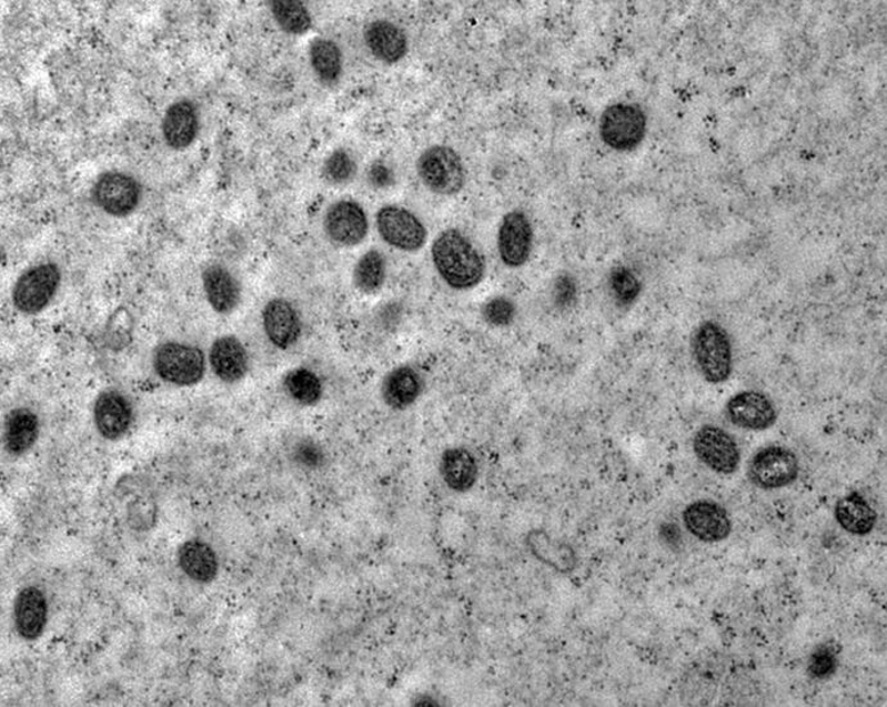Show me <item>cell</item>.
I'll list each match as a JSON object with an SVG mask.
<instances>
[{"label": "cell", "instance_id": "obj_16", "mask_svg": "<svg viewBox=\"0 0 887 707\" xmlns=\"http://www.w3.org/2000/svg\"><path fill=\"white\" fill-rule=\"evenodd\" d=\"M14 630L23 640L34 642L47 628L50 605L43 589L36 585L22 588L13 603Z\"/></svg>", "mask_w": 887, "mask_h": 707}, {"label": "cell", "instance_id": "obj_4", "mask_svg": "<svg viewBox=\"0 0 887 707\" xmlns=\"http://www.w3.org/2000/svg\"><path fill=\"white\" fill-rule=\"evenodd\" d=\"M417 173L426 189L441 196H453L466 182V170L457 152L447 145H431L421 153Z\"/></svg>", "mask_w": 887, "mask_h": 707}, {"label": "cell", "instance_id": "obj_29", "mask_svg": "<svg viewBox=\"0 0 887 707\" xmlns=\"http://www.w3.org/2000/svg\"><path fill=\"white\" fill-rule=\"evenodd\" d=\"M312 70L324 85H335L343 75V52L327 38H315L309 48Z\"/></svg>", "mask_w": 887, "mask_h": 707}, {"label": "cell", "instance_id": "obj_3", "mask_svg": "<svg viewBox=\"0 0 887 707\" xmlns=\"http://www.w3.org/2000/svg\"><path fill=\"white\" fill-rule=\"evenodd\" d=\"M153 370L169 385L190 387L200 384L206 371V357L200 347L168 341L153 353Z\"/></svg>", "mask_w": 887, "mask_h": 707}, {"label": "cell", "instance_id": "obj_14", "mask_svg": "<svg viewBox=\"0 0 887 707\" xmlns=\"http://www.w3.org/2000/svg\"><path fill=\"white\" fill-rule=\"evenodd\" d=\"M496 243L504 265L520 267L527 263L533 251L534 231L523 211H510L502 218Z\"/></svg>", "mask_w": 887, "mask_h": 707}, {"label": "cell", "instance_id": "obj_23", "mask_svg": "<svg viewBox=\"0 0 887 707\" xmlns=\"http://www.w3.org/2000/svg\"><path fill=\"white\" fill-rule=\"evenodd\" d=\"M177 560L187 578L198 584L213 583L221 568L215 549L199 538L185 541L178 548Z\"/></svg>", "mask_w": 887, "mask_h": 707}, {"label": "cell", "instance_id": "obj_19", "mask_svg": "<svg viewBox=\"0 0 887 707\" xmlns=\"http://www.w3.org/2000/svg\"><path fill=\"white\" fill-rule=\"evenodd\" d=\"M209 363L214 375L228 385L238 384L245 378L250 367L245 345L232 335H225L214 341L210 347Z\"/></svg>", "mask_w": 887, "mask_h": 707}, {"label": "cell", "instance_id": "obj_21", "mask_svg": "<svg viewBox=\"0 0 887 707\" xmlns=\"http://www.w3.org/2000/svg\"><path fill=\"white\" fill-rule=\"evenodd\" d=\"M439 473L447 489L465 494L474 489L480 467L474 453L465 446H451L441 455Z\"/></svg>", "mask_w": 887, "mask_h": 707}, {"label": "cell", "instance_id": "obj_9", "mask_svg": "<svg viewBox=\"0 0 887 707\" xmlns=\"http://www.w3.org/2000/svg\"><path fill=\"white\" fill-rule=\"evenodd\" d=\"M117 487L119 498L124 502L129 529L137 534L154 529L159 519V503L149 483L138 476H124Z\"/></svg>", "mask_w": 887, "mask_h": 707}, {"label": "cell", "instance_id": "obj_22", "mask_svg": "<svg viewBox=\"0 0 887 707\" xmlns=\"http://www.w3.org/2000/svg\"><path fill=\"white\" fill-rule=\"evenodd\" d=\"M425 382L412 365H399L382 380V401L393 411H405L416 404L423 393Z\"/></svg>", "mask_w": 887, "mask_h": 707}, {"label": "cell", "instance_id": "obj_10", "mask_svg": "<svg viewBox=\"0 0 887 707\" xmlns=\"http://www.w3.org/2000/svg\"><path fill=\"white\" fill-rule=\"evenodd\" d=\"M92 196L103 213L125 218L140 205L142 189L132 175L108 172L97 179Z\"/></svg>", "mask_w": 887, "mask_h": 707}, {"label": "cell", "instance_id": "obj_1", "mask_svg": "<svg viewBox=\"0 0 887 707\" xmlns=\"http://www.w3.org/2000/svg\"><path fill=\"white\" fill-rule=\"evenodd\" d=\"M435 270L446 286L468 291L483 282L485 259L465 233L446 230L437 235L431 248Z\"/></svg>", "mask_w": 887, "mask_h": 707}, {"label": "cell", "instance_id": "obj_6", "mask_svg": "<svg viewBox=\"0 0 887 707\" xmlns=\"http://www.w3.org/2000/svg\"><path fill=\"white\" fill-rule=\"evenodd\" d=\"M646 113L637 104L616 103L609 105L599 120V135L609 149L632 151L645 140Z\"/></svg>", "mask_w": 887, "mask_h": 707}, {"label": "cell", "instance_id": "obj_26", "mask_svg": "<svg viewBox=\"0 0 887 707\" xmlns=\"http://www.w3.org/2000/svg\"><path fill=\"white\" fill-rule=\"evenodd\" d=\"M364 40L374 59L387 64L402 61L409 52V38L405 32L386 20L370 23L365 29Z\"/></svg>", "mask_w": 887, "mask_h": 707}, {"label": "cell", "instance_id": "obj_11", "mask_svg": "<svg viewBox=\"0 0 887 707\" xmlns=\"http://www.w3.org/2000/svg\"><path fill=\"white\" fill-rule=\"evenodd\" d=\"M696 457L719 475H732L738 469L740 451L735 437L714 425L698 428L694 437Z\"/></svg>", "mask_w": 887, "mask_h": 707}, {"label": "cell", "instance_id": "obj_15", "mask_svg": "<svg viewBox=\"0 0 887 707\" xmlns=\"http://www.w3.org/2000/svg\"><path fill=\"white\" fill-rule=\"evenodd\" d=\"M726 414L730 424L748 431H764L776 424L775 403L763 393L745 390L729 397Z\"/></svg>", "mask_w": 887, "mask_h": 707}, {"label": "cell", "instance_id": "obj_8", "mask_svg": "<svg viewBox=\"0 0 887 707\" xmlns=\"http://www.w3.org/2000/svg\"><path fill=\"white\" fill-rule=\"evenodd\" d=\"M377 232L382 241L404 253H417L427 241V230L411 210L387 205L376 214Z\"/></svg>", "mask_w": 887, "mask_h": 707}, {"label": "cell", "instance_id": "obj_36", "mask_svg": "<svg viewBox=\"0 0 887 707\" xmlns=\"http://www.w3.org/2000/svg\"><path fill=\"white\" fill-rule=\"evenodd\" d=\"M837 657L831 647L822 646L813 653L809 674L813 678L825 679L836 670Z\"/></svg>", "mask_w": 887, "mask_h": 707}, {"label": "cell", "instance_id": "obj_37", "mask_svg": "<svg viewBox=\"0 0 887 707\" xmlns=\"http://www.w3.org/2000/svg\"><path fill=\"white\" fill-rule=\"evenodd\" d=\"M294 458L300 466L308 469H316L324 465L325 455L321 445L315 442L301 441L295 446Z\"/></svg>", "mask_w": 887, "mask_h": 707}, {"label": "cell", "instance_id": "obj_7", "mask_svg": "<svg viewBox=\"0 0 887 707\" xmlns=\"http://www.w3.org/2000/svg\"><path fill=\"white\" fill-rule=\"evenodd\" d=\"M796 454L780 445H769L756 452L748 462L747 476L763 491L783 489L799 476Z\"/></svg>", "mask_w": 887, "mask_h": 707}, {"label": "cell", "instance_id": "obj_5", "mask_svg": "<svg viewBox=\"0 0 887 707\" xmlns=\"http://www.w3.org/2000/svg\"><path fill=\"white\" fill-rule=\"evenodd\" d=\"M60 283L61 271L54 263L31 266L14 283L13 306L26 315L42 313L52 303Z\"/></svg>", "mask_w": 887, "mask_h": 707}, {"label": "cell", "instance_id": "obj_20", "mask_svg": "<svg viewBox=\"0 0 887 707\" xmlns=\"http://www.w3.org/2000/svg\"><path fill=\"white\" fill-rule=\"evenodd\" d=\"M202 286L209 305L218 314H232L241 304V284L234 274L221 264H211L203 270Z\"/></svg>", "mask_w": 887, "mask_h": 707}, {"label": "cell", "instance_id": "obj_32", "mask_svg": "<svg viewBox=\"0 0 887 707\" xmlns=\"http://www.w3.org/2000/svg\"><path fill=\"white\" fill-rule=\"evenodd\" d=\"M271 11L279 27L290 36H304L313 26L311 12L294 0H275L271 3Z\"/></svg>", "mask_w": 887, "mask_h": 707}, {"label": "cell", "instance_id": "obj_35", "mask_svg": "<svg viewBox=\"0 0 887 707\" xmlns=\"http://www.w3.org/2000/svg\"><path fill=\"white\" fill-rule=\"evenodd\" d=\"M483 316L492 326H507V324L514 321L515 305L507 297H494L484 305Z\"/></svg>", "mask_w": 887, "mask_h": 707}, {"label": "cell", "instance_id": "obj_31", "mask_svg": "<svg viewBox=\"0 0 887 707\" xmlns=\"http://www.w3.org/2000/svg\"><path fill=\"white\" fill-rule=\"evenodd\" d=\"M283 388L290 400L301 406L319 404L324 392L320 376L304 367L290 371L283 378Z\"/></svg>", "mask_w": 887, "mask_h": 707}, {"label": "cell", "instance_id": "obj_12", "mask_svg": "<svg viewBox=\"0 0 887 707\" xmlns=\"http://www.w3.org/2000/svg\"><path fill=\"white\" fill-rule=\"evenodd\" d=\"M323 226L329 240L343 248L361 245L370 231L367 213L352 200L332 203L325 211Z\"/></svg>", "mask_w": 887, "mask_h": 707}, {"label": "cell", "instance_id": "obj_18", "mask_svg": "<svg viewBox=\"0 0 887 707\" xmlns=\"http://www.w3.org/2000/svg\"><path fill=\"white\" fill-rule=\"evenodd\" d=\"M683 522L695 538L707 543L727 539L732 532L726 509L710 501H698L687 506Z\"/></svg>", "mask_w": 887, "mask_h": 707}, {"label": "cell", "instance_id": "obj_38", "mask_svg": "<svg viewBox=\"0 0 887 707\" xmlns=\"http://www.w3.org/2000/svg\"><path fill=\"white\" fill-rule=\"evenodd\" d=\"M370 179L373 185L386 186L392 181V173L387 168L376 165L372 168Z\"/></svg>", "mask_w": 887, "mask_h": 707}, {"label": "cell", "instance_id": "obj_27", "mask_svg": "<svg viewBox=\"0 0 887 707\" xmlns=\"http://www.w3.org/2000/svg\"><path fill=\"white\" fill-rule=\"evenodd\" d=\"M525 544L531 554L544 564L561 574L575 570L577 565L576 552L564 541L553 538L543 529H533L527 533Z\"/></svg>", "mask_w": 887, "mask_h": 707}, {"label": "cell", "instance_id": "obj_33", "mask_svg": "<svg viewBox=\"0 0 887 707\" xmlns=\"http://www.w3.org/2000/svg\"><path fill=\"white\" fill-rule=\"evenodd\" d=\"M608 284L615 302L621 306L632 305L641 294L642 287L637 275L625 266L615 267L609 274Z\"/></svg>", "mask_w": 887, "mask_h": 707}, {"label": "cell", "instance_id": "obj_28", "mask_svg": "<svg viewBox=\"0 0 887 707\" xmlns=\"http://www.w3.org/2000/svg\"><path fill=\"white\" fill-rule=\"evenodd\" d=\"M835 517L845 532L860 536L873 532L877 519L875 509L856 492L837 502Z\"/></svg>", "mask_w": 887, "mask_h": 707}, {"label": "cell", "instance_id": "obj_13", "mask_svg": "<svg viewBox=\"0 0 887 707\" xmlns=\"http://www.w3.org/2000/svg\"><path fill=\"white\" fill-rule=\"evenodd\" d=\"M133 422V404L125 394L110 388L97 396L93 405V424L104 441H120L132 428Z\"/></svg>", "mask_w": 887, "mask_h": 707}, {"label": "cell", "instance_id": "obj_25", "mask_svg": "<svg viewBox=\"0 0 887 707\" xmlns=\"http://www.w3.org/2000/svg\"><path fill=\"white\" fill-rule=\"evenodd\" d=\"M199 112L190 100H179L169 105L162 120V135L170 149L184 150L199 134Z\"/></svg>", "mask_w": 887, "mask_h": 707}, {"label": "cell", "instance_id": "obj_2", "mask_svg": "<svg viewBox=\"0 0 887 707\" xmlns=\"http://www.w3.org/2000/svg\"><path fill=\"white\" fill-rule=\"evenodd\" d=\"M692 354L699 375L712 385L727 382L734 372V347L719 323L705 321L692 337Z\"/></svg>", "mask_w": 887, "mask_h": 707}, {"label": "cell", "instance_id": "obj_24", "mask_svg": "<svg viewBox=\"0 0 887 707\" xmlns=\"http://www.w3.org/2000/svg\"><path fill=\"white\" fill-rule=\"evenodd\" d=\"M39 435L40 420L34 411L20 406L7 414L3 426V445L4 451L11 457H22L34 448Z\"/></svg>", "mask_w": 887, "mask_h": 707}, {"label": "cell", "instance_id": "obj_34", "mask_svg": "<svg viewBox=\"0 0 887 707\" xmlns=\"http://www.w3.org/2000/svg\"><path fill=\"white\" fill-rule=\"evenodd\" d=\"M356 164L345 150L333 151L323 164V175L331 184H345L355 176Z\"/></svg>", "mask_w": 887, "mask_h": 707}, {"label": "cell", "instance_id": "obj_17", "mask_svg": "<svg viewBox=\"0 0 887 707\" xmlns=\"http://www.w3.org/2000/svg\"><path fill=\"white\" fill-rule=\"evenodd\" d=\"M262 321L266 339L280 351L295 346L303 333L298 309L286 299L270 300L263 309Z\"/></svg>", "mask_w": 887, "mask_h": 707}, {"label": "cell", "instance_id": "obj_30", "mask_svg": "<svg viewBox=\"0 0 887 707\" xmlns=\"http://www.w3.org/2000/svg\"><path fill=\"white\" fill-rule=\"evenodd\" d=\"M386 274V257L379 250L372 249L357 260L353 270V283L362 294H377L384 287Z\"/></svg>", "mask_w": 887, "mask_h": 707}]
</instances>
